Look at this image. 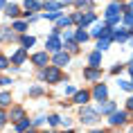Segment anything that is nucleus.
<instances>
[{
	"mask_svg": "<svg viewBox=\"0 0 133 133\" xmlns=\"http://www.w3.org/2000/svg\"><path fill=\"white\" fill-rule=\"evenodd\" d=\"M126 111H133V95L126 99Z\"/></svg>",
	"mask_w": 133,
	"mask_h": 133,
	"instance_id": "a19ab883",
	"label": "nucleus"
},
{
	"mask_svg": "<svg viewBox=\"0 0 133 133\" xmlns=\"http://www.w3.org/2000/svg\"><path fill=\"white\" fill-rule=\"evenodd\" d=\"M79 119H81L84 124H97V122H99V113H97V108L81 106V111H79Z\"/></svg>",
	"mask_w": 133,
	"mask_h": 133,
	"instance_id": "f03ea898",
	"label": "nucleus"
},
{
	"mask_svg": "<svg viewBox=\"0 0 133 133\" xmlns=\"http://www.w3.org/2000/svg\"><path fill=\"white\" fill-rule=\"evenodd\" d=\"M41 7H43V5L38 2V0H25V9H27L29 14H34V11H38Z\"/></svg>",
	"mask_w": 133,
	"mask_h": 133,
	"instance_id": "a211bd4d",
	"label": "nucleus"
},
{
	"mask_svg": "<svg viewBox=\"0 0 133 133\" xmlns=\"http://www.w3.org/2000/svg\"><path fill=\"white\" fill-rule=\"evenodd\" d=\"M45 48H48V52L56 54V52H61V50H63V43H61V38H59V36L50 34L48 38H45Z\"/></svg>",
	"mask_w": 133,
	"mask_h": 133,
	"instance_id": "39448f33",
	"label": "nucleus"
},
{
	"mask_svg": "<svg viewBox=\"0 0 133 133\" xmlns=\"http://www.w3.org/2000/svg\"><path fill=\"white\" fill-rule=\"evenodd\" d=\"M92 99V92L90 90H77V95L72 97V104H79V106H88V102Z\"/></svg>",
	"mask_w": 133,
	"mask_h": 133,
	"instance_id": "6e6552de",
	"label": "nucleus"
},
{
	"mask_svg": "<svg viewBox=\"0 0 133 133\" xmlns=\"http://www.w3.org/2000/svg\"><path fill=\"white\" fill-rule=\"evenodd\" d=\"M88 63H90L92 68H102V65H99V63H102V52H90Z\"/></svg>",
	"mask_w": 133,
	"mask_h": 133,
	"instance_id": "f3484780",
	"label": "nucleus"
},
{
	"mask_svg": "<svg viewBox=\"0 0 133 133\" xmlns=\"http://www.w3.org/2000/svg\"><path fill=\"white\" fill-rule=\"evenodd\" d=\"M68 25H72V16H63L61 21H59V25H56V27L61 29V27H68Z\"/></svg>",
	"mask_w": 133,
	"mask_h": 133,
	"instance_id": "2f4dec72",
	"label": "nucleus"
},
{
	"mask_svg": "<svg viewBox=\"0 0 133 133\" xmlns=\"http://www.w3.org/2000/svg\"><path fill=\"white\" fill-rule=\"evenodd\" d=\"M63 133H75V131H72V129H68V131H63Z\"/></svg>",
	"mask_w": 133,
	"mask_h": 133,
	"instance_id": "a18cd8bd",
	"label": "nucleus"
},
{
	"mask_svg": "<svg viewBox=\"0 0 133 133\" xmlns=\"http://www.w3.org/2000/svg\"><path fill=\"white\" fill-rule=\"evenodd\" d=\"M7 84H14L9 77H0V86H7Z\"/></svg>",
	"mask_w": 133,
	"mask_h": 133,
	"instance_id": "58836bf2",
	"label": "nucleus"
},
{
	"mask_svg": "<svg viewBox=\"0 0 133 133\" xmlns=\"http://www.w3.org/2000/svg\"><path fill=\"white\" fill-rule=\"evenodd\" d=\"M119 88H122V90H126V92H133V81H122V79H119Z\"/></svg>",
	"mask_w": 133,
	"mask_h": 133,
	"instance_id": "c756f323",
	"label": "nucleus"
},
{
	"mask_svg": "<svg viewBox=\"0 0 133 133\" xmlns=\"http://www.w3.org/2000/svg\"><path fill=\"white\" fill-rule=\"evenodd\" d=\"M7 5H9L7 0H0V9H5V7H7Z\"/></svg>",
	"mask_w": 133,
	"mask_h": 133,
	"instance_id": "37998d69",
	"label": "nucleus"
},
{
	"mask_svg": "<svg viewBox=\"0 0 133 133\" xmlns=\"http://www.w3.org/2000/svg\"><path fill=\"white\" fill-rule=\"evenodd\" d=\"M25 61H27V50H25V48H18L14 54H11V68H21Z\"/></svg>",
	"mask_w": 133,
	"mask_h": 133,
	"instance_id": "0eeeda50",
	"label": "nucleus"
},
{
	"mask_svg": "<svg viewBox=\"0 0 133 133\" xmlns=\"http://www.w3.org/2000/svg\"><path fill=\"white\" fill-rule=\"evenodd\" d=\"M122 21H124L126 25H129V27L133 29V14H124V18H122Z\"/></svg>",
	"mask_w": 133,
	"mask_h": 133,
	"instance_id": "c9c22d12",
	"label": "nucleus"
},
{
	"mask_svg": "<svg viewBox=\"0 0 133 133\" xmlns=\"http://www.w3.org/2000/svg\"><path fill=\"white\" fill-rule=\"evenodd\" d=\"M11 106V92H0V108Z\"/></svg>",
	"mask_w": 133,
	"mask_h": 133,
	"instance_id": "393cba45",
	"label": "nucleus"
},
{
	"mask_svg": "<svg viewBox=\"0 0 133 133\" xmlns=\"http://www.w3.org/2000/svg\"><path fill=\"white\" fill-rule=\"evenodd\" d=\"M45 133H54V131H45Z\"/></svg>",
	"mask_w": 133,
	"mask_h": 133,
	"instance_id": "de8ad7c7",
	"label": "nucleus"
},
{
	"mask_svg": "<svg viewBox=\"0 0 133 133\" xmlns=\"http://www.w3.org/2000/svg\"><path fill=\"white\" fill-rule=\"evenodd\" d=\"M122 14H124V5H122V2H111V5L106 7V11H104L106 18H113V16H122Z\"/></svg>",
	"mask_w": 133,
	"mask_h": 133,
	"instance_id": "1a4fd4ad",
	"label": "nucleus"
},
{
	"mask_svg": "<svg viewBox=\"0 0 133 133\" xmlns=\"http://www.w3.org/2000/svg\"><path fill=\"white\" fill-rule=\"evenodd\" d=\"M32 63H34L38 70L48 68V65H50V54H48V50H45V52H36V54H32Z\"/></svg>",
	"mask_w": 133,
	"mask_h": 133,
	"instance_id": "20e7f679",
	"label": "nucleus"
},
{
	"mask_svg": "<svg viewBox=\"0 0 133 133\" xmlns=\"http://www.w3.org/2000/svg\"><path fill=\"white\" fill-rule=\"evenodd\" d=\"M27 133H38V131H36V129H34V126H32V129H29V131Z\"/></svg>",
	"mask_w": 133,
	"mask_h": 133,
	"instance_id": "c03bdc74",
	"label": "nucleus"
},
{
	"mask_svg": "<svg viewBox=\"0 0 133 133\" xmlns=\"http://www.w3.org/2000/svg\"><path fill=\"white\" fill-rule=\"evenodd\" d=\"M84 79H88V81H99L102 79V68H84Z\"/></svg>",
	"mask_w": 133,
	"mask_h": 133,
	"instance_id": "f8f14e48",
	"label": "nucleus"
},
{
	"mask_svg": "<svg viewBox=\"0 0 133 133\" xmlns=\"http://www.w3.org/2000/svg\"><path fill=\"white\" fill-rule=\"evenodd\" d=\"M126 70L131 72V77H133V61H131V63H129V65H126Z\"/></svg>",
	"mask_w": 133,
	"mask_h": 133,
	"instance_id": "79ce46f5",
	"label": "nucleus"
},
{
	"mask_svg": "<svg viewBox=\"0 0 133 133\" xmlns=\"http://www.w3.org/2000/svg\"><path fill=\"white\" fill-rule=\"evenodd\" d=\"M7 119H9V115H7L5 111H2V108H0V129L5 126V122H7Z\"/></svg>",
	"mask_w": 133,
	"mask_h": 133,
	"instance_id": "f704fd0d",
	"label": "nucleus"
},
{
	"mask_svg": "<svg viewBox=\"0 0 133 133\" xmlns=\"http://www.w3.org/2000/svg\"><path fill=\"white\" fill-rule=\"evenodd\" d=\"M41 88H38V86H36V88H32V90H29V95H32V97H36V95H41Z\"/></svg>",
	"mask_w": 133,
	"mask_h": 133,
	"instance_id": "ea45409f",
	"label": "nucleus"
},
{
	"mask_svg": "<svg viewBox=\"0 0 133 133\" xmlns=\"http://www.w3.org/2000/svg\"><path fill=\"white\" fill-rule=\"evenodd\" d=\"M77 45L79 43L75 41V38H65V41H63V50H65V52H68V54H70V52H77Z\"/></svg>",
	"mask_w": 133,
	"mask_h": 133,
	"instance_id": "dca6fc26",
	"label": "nucleus"
},
{
	"mask_svg": "<svg viewBox=\"0 0 133 133\" xmlns=\"http://www.w3.org/2000/svg\"><path fill=\"white\" fill-rule=\"evenodd\" d=\"M124 68H126V65H122V63H117V65H115V68H113V75H117V72H122V70H124Z\"/></svg>",
	"mask_w": 133,
	"mask_h": 133,
	"instance_id": "e433bc0d",
	"label": "nucleus"
},
{
	"mask_svg": "<svg viewBox=\"0 0 133 133\" xmlns=\"http://www.w3.org/2000/svg\"><path fill=\"white\" fill-rule=\"evenodd\" d=\"M65 95H72V97H75V95H77V90H75L72 86H65Z\"/></svg>",
	"mask_w": 133,
	"mask_h": 133,
	"instance_id": "4c0bfd02",
	"label": "nucleus"
},
{
	"mask_svg": "<svg viewBox=\"0 0 133 133\" xmlns=\"http://www.w3.org/2000/svg\"><path fill=\"white\" fill-rule=\"evenodd\" d=\"M5 14H7L9 18H16V16L21 14V7H18V5H7V7H5Z\"/></svg>",
	"mask_w": 133,
	"mask_h": 133,
	"instance_id": "4be33fe9",
	"label": "nucleus"
},
{
	"mask_svg": "<svg viewBox=\"0 0 133 133\" xmlns=\"http://www.w3.org/2000/svg\"><path fill=\"white\" fill-rule=\"evenodd\" d=\"M16 38V32H11V29H5L0 27V41H14Z\"/></svg>",
	"mask_w": 133,
	"mask_h": 133,
	"instance_id": "412c9836",
	"label": "nucleus"
},
{
	"mask_svg": "<svg viewBox=\"0 0 133 133\" xmlns=\"http://www.w3.org/2000/svg\"><path fill=\"white\" fill-rule=\"evenodd\" d=\"M61 122H63V119L59 117V115H48V124H50V126H59Z\"/></svg>",
	"mask_w": 133,
	"mask_h": 133,
	"instance_id": "7c9ffc66",
	"label": "nucleus"
},
{
	"mask_svg": "<svg viewBox=\"0 0 133 133\" xmlns=\"http://www.w3.org/2000/svg\"><path fill=\"white\" fill-rule=\"evenodd\" d=\"M9 119H11V122H14V124H18V122H23V119H25V108H23V106H11V111H9Z\"/></svg>",
	"mask_w": 133,
	"mask_h": 133,
	"instance_id": "9b49d317",
	"label": "nucleus"
},
{
	"mask_svg": "<svg viewBox=\"0 0 133 133\" xmlns=\"http://www.w3.org/2000/svg\"><path fill=\"white\" fill-rule=\"evenodd\" d=\"M11 29H14V32H16V34H25V32H27V23H25V21H16L14 23V25H11Z\"/></svg>",
	"mask_w": 133,
	"mask_h": 133,
	"instance_id": "6ab92c4d",
	"label": "nucleus"
},
{
	"mask_svg": "<svg viewBox=\"0 0 133 133\" xmlns=\"http://www.w3.org/2000/svg\"><path fill=\"white\" fill-rule=\"evenodd\" d=\"M32 126H34V124L29 122V117H25L23 122H18V124H16V133H27Z\"/></svg>",
	"mask_w": 133,
	"mask_h": 133,
	"instance_id": "2eb2a0df",
	"label": "nucleus"
},
{
	"mask_svg": "<svg viewBox=\"0 0 133 133\" xmlns=\"http://www.w3.org/2000/svg\"><path fill=\"white\" fill-rule=\"evenodd\" d=\"M88 36H90L88 32H84V29H77V32H75V41H77V43H86V41H88Z\"/></svg>",
	"mask_w": 133,
	"mask_h": 133,
	"instance_id": "a878e982",
	"label": "nucleus"
},
{
	"mask_svg": "<svg viewBox=\"0 0 133 133\" xmlns=\"http://www.w3.org/2000/svg\"><path fill=\"white\" fill-rule=\"evenodd\" d=\"M38 79L45 81V84H59V81L65 79V75L61 72V68H56V65H48V68L38 70Z\"/></svg>",
	"mask_w": 133,
	"mask_h": 133,
	"instance_id": "f257e3e1",
	"label": "nucleus"
},
{
	"mask_svg": "<svg viewBox=\"0 0 133 133\" xmlns=\"http://www.w3.org/2000/svg\"><path fill=\"white\" fill-rule=\"evenodd\" d=\"M34 43H36V38H34V36H27V34H23V36H21V45H23L25 50H27V48H32Z\"/></svg>",
	"mask_w": 133,
	"mask_h": 133,
	"instance_id": "5701e85b",
	"label": "nucleus"
},
{
	"mask_svg": "<svg viewBox=\"0 0 133 133\" xmlns=\"http://www.w3.org/2000/svg\"><path fill=\"white\" fill-rule=\"evenodd\" d=\"M131 38V29H115V34H113V41L117 43H126Z\"/></svg>",
	"mask_w": 133,
	"mask_h": 133,
	"instance_id": "4468645a",
	"label": "nucleus"
},
{
	"mask_svg": "<svg viewBox=\"0 0 133 133\" xmlns=\"http://www.w3.org/2000/svg\"><path fill=\"white\" fill-rule=\"evenodd\" d=\"M119 21H122V16H113V18H106V25H108V27H113V25H117Z\"/></svg>",
	"mask_w": 133,
	"mask_h": 133,
	"instance_id": "473e14b6",
	"label": "nucleus"
},
{
	"mask_svg": "<svg viewBox=\"0 0 133 133\" xmlns=\"http://www.w3.org/2000/svg\"><path fill=\"white\" fill-rule=\"evenodd\" d=\"M115 111H117L115 102H102V104L97 106V113H99V115H113Z\"/></svg>",
	"mask_w": 133,
	"mask_h": 133,
	"instance_id": "ddd939ff",
	"label": "nucleus"
},
{
	"mask_svg": "<svg viewBox=\"0 0 133 133\" xmlns=\"http://www.w3.org/2000/svg\"><path fill=\"white\" fill-rule=\"evenodd\" d=\"M63 7V2H45V9H50V14L52 11H61Z\"/></svg>",
	"mask_w": 133,
	"mask_h": 133,
	"instance_id": "c85d7f7f",
	"label": "nucleus"
},
{
	"mask_svg": "<svg viewBox=\"0 0 133 133\" xmlns=\"http://www.w3.org/2000/svg\"><path fill=\"white\" fill-rule=\"evenodd\" d=\"M72 2H75V7H77V9L86 7V9H88V11H90V9H92V0H72Z\"/></svg>",
	"mask_w": 133,
	"mask_h": 133,
	"instance_id": "bb28decb",
	"label": "nucleus"
},
{
	"mask_svg": "<svg viewBox=\"0 0 133 133\" xmlns=\"http://www.w3.org/2000/svg\"><path fill=\"white\" fill-rule=\"evenodd\" d=\"M81 18H84L81 11H75V14H72V23H75V25H81Z\"/></svg>",
	"mask_w": 133,
	"mask_h": 133,
	"instance_id": "72a5a7b5",
	"label": "nucleus"
},
{
	"mask_svg": "<svg viewBox=\"0 0 133 133\" xmlns=\"http://www.w3.org/2000/svg\"><path fill=\"white\" fill-rule=\"evenodd\" d=\"M108 48H111V38H99V43H97V52H106Z\"/></svg>",
	"mask_w": 133,
	"mask_h": 133,
	"instance_id": "cd10ccee",
	"label": "nucleus"
},
{
	"mask_svg": "<svg viewBox=\"0 0 133 133\" xmlns=\"http://www.w3.org/2000/svg\"><path fill=\"white\" fill-rule=\"evenodd\" d=\"M7 68H11V59L7 54H0V72H5Z\"/></svg>",
	"mask_w": 133,
	"mask_h": 133,
	"instance_id": "b1692460",
	"label": "nucleus"
},
{
	"mask_svg": "<svg viewBox=\"0 0 133 133\" xmlns=\"http://www.w3.org/2000/svg\"><path fill=\"white\" fill-rule=\"evenodd\" d=\"M68 63H70V54H68L65 50H61V52H56V54L52 56V65H56V68L68 65Z\"/></svg>",
	"mask_w": 133,
	"mask_h": 133,
	"instance_id": "9d476101",
	"label": "nucleus"
},
{
	"mask_svg": "<svg viewBox=\"0 0 133 133\" xmlns=\"http://www.w3.org/2000/svg\"><path fill=\"white\" fill-rule=\"evenodd\" d=\"M92 133H106V131H104V129H102V131H92Z\"/></svg>",
	"mask_w": 133,
	"mask_h": 133,
	"instance_id": "49530a36",
	"label": "nucleus"
},
{
	"mask_svg": "<svg viewBox=\"0 0 133 133\" xmlns=\"http://www.w3.org/2000/svg\"><path fill=\"white\" fill-rule=\"evenodd\" d=\"M92 97L97 99L99 104L102 102H108V88H106V84H95V88H92Z\"/></svg>",
	"mask_w": 133,
	"mask_h": 133,
	"instance_id": "423d86ee",
	"label": "nucleus"
},
{
	"mask_svg": "<svg viewBox=\"0 0 133 133\" xmlns=\"http://www.w3.org/2000/svg\"><path fill=\"white\" fill-rule=\"evenodd\" d=\"M92 21H95V14H92V11H86V14H84V18H81V25H79V29H86Z\"/></svg>",
	"mask_w": 133,
	"mask_h": 133,
	"instance_id": "aec40b11",
	"label": "nucleus"
},
{
	"mask_svg": "<svg viewBox=\"0 0 133 133\" xmlns=\"http://www.w3.org/2000/svg\"><path fill=\"white\" fill-rule=\"evenodd\" d=\"M129 119V111H115L113 115H108V124L111 126H124Z\"/></svg>",
	"mask_w": 133,
	"mask_h": 133,
	"instance_id": "7ed1b4c3",
	"label": "nucleus"
},
{
	"mask_svg": "<svg viewBox=\"0 0 133 133\" xmlns=\"http://www.w3.org/2000/svg\"><path fill=\"white\" fill-rule=\"evenodd\" d=\"M113 2H119V0H113Z\"/></svg>",
	"mask_w": 133,
	"mask_h": 133,
	"instance_id": "09e8293b",
	"label": "nucleus"
}]
</instances>
